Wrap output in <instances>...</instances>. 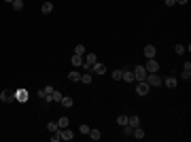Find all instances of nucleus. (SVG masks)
I'll use <instances>...</instances> for the list:
<instances>
[{
    "instance_id": "4468645a",
    "label": "nucleus",
    "mask_w": 191,
    "mask_h": 142,
    "mask_svg": "<svg viewBox=\"0 0 191 142\" xmlns=\"http://www.w3.org/2000/svg\"><path fill=\"white\" fill-rule=\"evenodd\" d=\"M121 81H125V83H134V81H136V79H134V72H132V70H123Z\"/></svg>"
},
{
    "instance_id": "1a4fd4ad",
    "label": "nucleus",
    "mask_w": 191,
    "mask_h": 142,
    "mask_svg": "<svg viewBox=\"0 0 191 142\" xmlns=\"http://www.w3.org/2000/svg\"><path fill=\"white\" fill-rule=\"evenodd\" d=\"M70 64L74 66V68H81V66H83V55H77V53H74V55L70 57Z\"/></svg>"
},
{
    "instance_id": "f8f14e48",
    "label": "nucleus",
    "mask_w": 191,
    "mask_h": 142,
    "mask_svg": "<svg viewBox=\"0 0 191 142\" xmlns=\"http://www.w3.org/2000/svg\"><path fill=\"white\" fill-rule=\"evenodd\" d=\"M60 138H62V140H72V138H74V134H72L68 127H64V130H60Z\"/></svg>"
},
{
    "instance_id": "7c9ffc66",
    "label": "nucleus",
    "mask_w": 191,
    "mask_h": 142,
    "mask_svg": "<svg viewBox=\"0 0 191 142\" xmlns=\"http://www.w3.org/2000/svg\"><path fill=\"white\" fill-rule=\"evenodd\" d=\"M132 131H134V127H130V125H123V134H125V136H132Z\"/></svg>"
},
{
    "instance_id": "423d86ee",
    "label": "nucleus",
    "mask_w": 191,
    "mask_h": 142,
    "mask_svg": "<svg viewBox=\"0 0 191 142\" xmlns=\"http://www.w3.org/2000/svg\"><path fill=\"white\" fill-rule=\"evenodd\" d=\"M144 70H147V72H157V70H159V64H157V59H155V57L147 59V66H144Z\"/></svg>"
},
{
    "instance_id": "0eeeda50",
    "label": "nucleus",
    "mask_w": 191,
    "mask_h": 142,
    "mask_svg": "<svg viewBox=\"0 0 191 142\" xmlns=\"http://www.w3.org/2000/svg\"><path fill=\"white\" fill-rule=\"evenodd\" d=\"M91 81H94V74H91L89 70L81 72V83H83V85H91Z\"/></svg>"
},
{
    "instance_id": "bb28decb",
    "label": "nucleus",
    "mask_w": 191,
    "mask_h": 142,
    "mask_svg": "<svg viewBox=\"0 0 191 142\" xmlns=\"http://www.w3.org/2000/svg\"><path fill=\"white\" fill-rule=\"evenodd\" d=\"M117 123H119L121 127H123V125H128V117H125V115H119V117H117Z\"/></svg>"
},
{
    "instance_id": "7ed1b4c3",
    "label": "nucleus",
    "mask_w": 191,
    "mask_h": 142,
    "mask_svg": "<svg viewBox=\"0 0 191 142\" xmlns=\"http://www.w3.org/2000/svg\"><path fill=\"white\" fill-rule=\"evenodd\" d=\"M96 62H98L96 53H87V55H85V62H83V66H81V68H83V70H89V68L94 66Z\"/></svg>"
},
{
    "instance_id": "412c9836",
    "label": "nucleus",
    "mask_w": 191,
    "mask_h": 142,
    "mask_svg": "<svg viewBox=\"0 0 191 142\" xmlns=\"http://www.w3.org/2000/svg\"><path fill=\"white\" fill-rule=\"evenodd\" d=\"M91 140H100L102 138V134H100V130H89V134H87Z\"/></svg>"
},
{
    "instance_id": "aec40b11",
    "label": "nucleus",
    "mask_w": 191,
    "mask_h": 142,
    "mask_svg": "<svg viewBox=\"0 0 191 142\" xmlns=\"http://www.w3.org/2000/svg\"><path fill=\"white\" fill-rule=\"evenodd\" d=\"M128 125H130V127H138V125H140V119L138 117H128Z\"/></svg>"
},
{
    "instance_id": "dca6fc26",
    "label": "nucleus",
    "mask_w": 191,
    "mask_h": 142,
    "mask_svg": "<svg viewBox=\"0 0 191 142\" xmlns=\"http://www.w3.org/2000/svg\"><path fill=\"white\" fill-rule=\"evenodd\" d=\"M68 79H70L72 83L81 81V72H79V70H70V72H68Z\"/></svg>"
},
{
    "instance_id": "9b49d317",
    "label": "nucleus",
    "mask_w": 191,
    "mask_h": 142,
    "mask_svg": "<svg viewBox=\"0 0 191 142\" xmlns=\"http://www.w3.org/2000/svg\"><path fill=\"white\" fill-rule=\"evenodd\" d=\"M180 76H183L185 81H189V79H191V64H189V62L183 66V72H180Z\"/></svg>"
},
{
    "instance_id": "393cba45",
    "label": "nucleus",
    "mask_w": 191,
    "mask_h": 142,
    "mask_svg": "<svg viewBox=\"0 0 191 142\" xmlns=\"http://www.w3.org/2000/svg\"><path fill=\"white\" fill-rule=\"evenodd\" d=\"M60 100H62V94L53 89V94H51V102H60Z\"/></svg>"
},
{
    "instance_id": "cd10ccee",
    "label": "nucleus",
    "mask_w": 191,
    "mask_h": 142,
    "mask_svg": "<svg viewBox=\"0 0 191 142\" xmlns=\"http://www.w3.org/2000/svg\"><path fill=\"white\" fill-rule=\"evenodd\" d=\"M74 53H77V55H85V47L83 45H77V47H74Z\"/></svg>"
},
{
    "instance_id": "f257e3e1",
    "label": "nucleus",
    "mask_w": 191,
    "mask_h": 142,
    "mask_svg": "<svg viewBox=\"0 0 191 142\" xmlns=\"http://www.w3.org/2000/svg\"><path fill=\"white\" fill-rule=\"evenodd\" d=\"M144 81L149 83V87H161V81H164V79H161V76H159L157 72H149Z\"/></svg>"
},
{
    "instance_id": "9d476101",
    "label": "nucleus",
    "mask_w": 191,
    "mask_h": 142,
    "mask_svg": "<svg viewBox=\"0 0 191 142\" xmlns=\"http://www.w3.org/2000/svg\"><path fill=\"white\" fill-rule=\"evenodd\" d=\"M155 53H157V49H155V45H147V47H144V55H147V59L155 57Z\"/></svg>"
},
{
    "instance_id": "6e6552de",
    "label": "nucleus",
    "mask_w": 191,
    "mask_h": 142,
    "mask_svg": "<svg viewBox=\"0 0 191 142\" xmlns=\"http://www.w3.org/2000/svg\"><path fill=\"white\" fill-rule=\"evenodd\" d=\"M161 85H166V87H170V89H174V87H176V76H174V74L166 76V79L161 81Z\"/></svg>"
},
{
    "instance_id": "20e7f679",
    "label": "nucleus",
    "mask_w": 191,
    "mask_h": 142,
    "mask_svg": "<svg viewBox=\"0 0 191 142\" xmlns=\"http://www.w3.org/2000/svg\"><path fill=\"white\" fill-rule=\"evenodd\" d=\"M149 91H151V87H149L147 81H138V83H136V94L138 95H147Z\"/></svg>"
},
{
    "instance_id": "f03ea898",
    "label": "nucleus",
    "mask_w": 191,
    "mask_h": 142,
    "mask_svg": "<svg viewBox=\"0 0 191 142\" xmlns=\"http://www.w3.org/2000/svg\"><path fill=\"white\" fill-rule=\"evenodd\" d=\"M132 72H134V79H136V83H138V81H144V79H147V74H149V72L144 70V66H136Z\"/></svg>"
},
{
    "instance_id": "c85d7f7f",
    "label": "nucleus",
    "mask_w": 191,
    "mask_h": 142,
    "mask_svg": "<svg viewBox=\"0 0 191 142\" xmlns=\"http://www.w3.org/2000/svg\"><path fill=\"white\" fill-rule=\"evenodd\" d=\"M174 53H176V55H183V53H185V47H183V45H176V47H174Z\"/></svg>"
},
{
    "instance_id": "473e14b6",
    "label": "nucleus",
    "mask_w": 191,
    "mask_h": 142,
    "mask_svg": "<svg viewBox=\"0 0 191 142\" xmlns=\"http://www.w3.org/2000/svg\"><path fill=\"white\" fill-rule=\"evenodd\" d=\"M174 2H179V4H187L189 0H174Z\"/></svg>"
},
{
    "instance_id": "4be33fe9",
    "label": "nucleus",
    "mask_w": 191,
    "mask_h": 142,
    "mask_svg": "<svg viewBox=\"0 0 191 142\" xmlns=\"http://www.w3.org/2000/svg\"><path fill=\"white\" fill-rule=\"evenodd\" d=\"M47 130L53 134V131H58L60 130V125H58V121H51V123H47Z\"/></svg>"
},
{
    "instance_id": "5701e85b",
    "label": "nucleus",
    "mask_w": 191,
    "mask_h": 142,
    "mask_svg": "<svg viewBox=\"0 0 191 142\" xmlns=\"http://www.w3.org/2000/svg\"><path fill=\"white\" fill-rule=\"evenodd\" d=\"M13 9H15V11H21V9H24V0H13Z\"/></svg>"
},
{
    "instance_id": "2f4dec72",
    "label": "nucleus",
    "mask_w": 191,
    "mask_h": 142,
    "mask_svg": "<svg viewBox=\"0 0 191 142\" xmlns=\"http://www.w3.org/2000/svg\"><path fill=\"white\" fill-rule=\"evenodd\" d=\"M164 2H166V7H174V4H176L174 0H164Z\"/></svg>"
},
{
    "instance_id": "a878e982",
    "label": "nucleus",
    "mask_w": 191,
    "mask_h": 142,
    "mask_svg": "<svg viewBox=\"0 0 191 142\" xmlns=\"http://www.w3.org/2000/svg\"><path fill=\"white\" fill-rule=\"evenodd\" d=\"M121 76H123V70H119V68L113 70V79H115V81H121Z\"/></svg>"
},
{
    "instance_id": "a211bd4d",
    "label": "nucleus",
    "mask_w": 191,
    "mask_h": 142,
    "mask_svg": "<svg viewBox=\"0 0 191 142\" xmlns=\"http://www.w3.org/2000/svg\"><path fill=\"white\" fill-rule=\"evenodd\" d=\"M40 11L45 13V15H49V13L53 11V2H43V7H40Z\"/></svg>"
},
{
    "instance_id": "b1692460",
    "label": "nucleus",
    "mask_w": 191,
    "mask_h": 142,
    "mask_svg": "<svg viewBox=\"0 0 191 142\" xmlns=\"http://www.w3.org/2000/svg\"><path fill=\"white\" fill-rule=\"evenodd\" d=\"M58 125H60V130H64V127H68V117H60V121H58Z\"/></svg>"
},
{
    "instance_id": "c756f323",
    "label": "nucleus",
    "mask_w": 191,
    "mask_h": 142,
    "mask_svg": "<svg viewBox=\"0 0 191 142\" xmlns=\"http://www.w3.org/2000/svg\"><path fill=\"white\" fill-rule=\"evenodd\" d=\"M89 130H91V127H89V125H81V127H79V131H81V134H85V136H87V134H89Z\"/></svg>"
},
{
    "instance_id": "6ab92c4d",
    "label": "nucleus",
    "mask_w": 191,
    "mask_h": 142,
    "mask_svg": "<svg viewBox=\"0 0 191 142\" xmlns=\"http://www.w3.org/2000/svg\"><path fill=\"white\" fill-rule=\"evenodd\" d=\"M43 94H45V102H51V94H53V87L47 85L45 89H43Z\"/></svg>"
},
{
    "instance_id": "f3484780",
    "label": "nucleus",
    "mask_w": 191,
    "mask_h": 142,
    "mask_svg": "<svg viewBox=\"0 0 191 142\" xmlns=\"http://www.w3.org/2000/svg\"><path fill=\"white\" fill-rule=\"evenodd\" d=\"M0 95H2V102H13L15 100V94H11V91H0Z\"/></svg>"
},
{
    "instance_id": "39448f33",
    "label": "nucleus",
    "mask_w": 191,
    "mask_h": 142,
    "mask_svg": "<svg viewBox=\"0 0 191 142\" xmlns=\"http://www.w3.org/2000/svg\"><path fill=\"white\" fill-rule=\"evenodd\" d=\"M89 72H91V74H98V76H102V74L106 72V66H104L102 62H96L94 66L89 68Z\"/></svg>"
},
{
    "instance_id": "f704fd0d",
    "label": "nucleus",
    "mask_w": 191,
    "mask_h": 142,
    "mask_svg": "<svg viewBox=\"0 0 191 142\" xmlns=\"http://www.w3.org/2000/svg\"><path fill=\"white\" fill-rule=\"evenodd\" d=\"M0 102H2V95H0Z\"/></svg>"
},
{
    "instance_id": "ddd939ff",
    "label": "nucleus",
    "mask_w": 191,
    "mask_h": 142,
    "mask_svg": "<svg viewBox=\"0 0 191 142\" xmlns=\"http://www.w3.org/2000/svg\"><path fill=\"white\" fill-rule=\"evenodd\" d=\"M132 136H134L136 140H142V138L147 136V134H144V130L140 127V125H138V127H134V131H132Z\"/></svg>"
},
{
    "instance_id": "72a5a7b5",
    "label": "nucleus",
    "mask_w": 191,
    "mask_h": 142,
    "mask_svg": "<svg viewBox=\"0 0 191 142\" xmlns=\"http://www.w3.org/2000/svg\"><path fill=\"white\" fill-rule=\"evenodd\" d=\"M4 2H9V4H13V0H4Z\"/></svg>"
},
{
    "instance_id": "2eb2a0df",
    "label": "nucleus",
    "mask_w": 191,
    "mask_h": 142,
    "mask_svg": "<svg viewBox=\"0 0 191 142\" xmlns=\"http://www.w3.org/2000/svg\"><path fill=\"white\" fill-rule=\"evenodd\" d=\"M60 104H62V106H66V108H70L72 104H74V102H72V98H70V95H62Z\"/></svg>"
}]
</instances>
